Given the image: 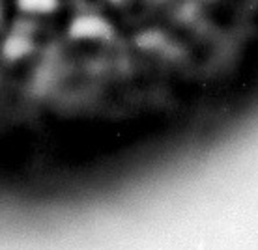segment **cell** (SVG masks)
Segmentation results:
<instances>
[{"label": "cell", "mask_w": 258, "mask_h": 250, "mask_svg": "<svg viewBox=\"0 0 258 250\" xmlns=\"http://www.w3.org/2000/svg\"><path fill=\"white\" fill-rule=\"evenodd\" d=\"M110 26L103 19H99L96 15H83L71 23L70 34L71 38L77 39H90V38H105L109 36Z\"/></svg>", "instance_id": "6da1fadb"}, {"label": "cell", "mask_w": 258, "mask_h": 250, "mask_svg": "<svg viewBox=\"0 0 258 250\" xmlns=\"http://www.w3.org/2000/svg\"><path fill=\"white\" fill-rule=\"evenodd\" d=\"M30 49H32V43L23 34H12L2 45V52L8 60H19V58L26 56Z\"/></svg>", "instance_id": "7a4b0ae2"}, {"label": "cell", "mask_w": 258, "mask_h": 250, "mask_svg": "<svg viewBox=\"0 0 258 250\" xmlns=\"http://www.w3.org/2000/svg\"><path fill=\"white\" fill-rule=\"evenodd\" d=\"M19 8L25 12L45 13L56 8V0H19Z\"/></svg>", "instance_id": "3957f363"}, {"label": "cell", "mask_w": 258, "mask_h": 250, "mask_svg": "<svg viewBox=\"0 0 258 250\" xmlns=\"http://www.w3.org/2000/svg\"><path fill=\"white\" fill-rule=\"evenodd\" d=\"M161 43H163V38H161V34H157V32H146L139 38V45L146 47V49L157 47V45H161Z\"/></svg>", "instance_id": "277c9868"}]
</instances>
